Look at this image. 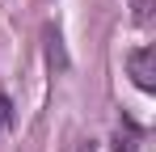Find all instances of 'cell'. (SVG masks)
Here are the masks:
<instances>
[{
    "mask_svg": "<svg viewBox=\"0 0 156 152\" xmlns=\"http://www.w3.org/2000/svg\"><path fill=\"white\" fill-rule=\"evenodd\" d=\"M127 68L135 76V85L144 89V93H152L156 89V47H139L127 55Z\"/></svg>",
    "mask_w": 156,
    "mask_h": 152,
    "instance_id": "1",
    "label": "cell"
},
{
    "mask_svg": "<svg viewBox=\"0 0 156 152\" xmlns=\"http://www.w3.org/2000/svg\"><path fill=\"white\" fill-rule=\"evenodd\" d=\"M9 118H13V101L0 93V127H9Z\"/></svg>",
    "mask_w": 156,
    "mask_h": 152,
    "instance_id": "2",
    "label": "cell"
},
{
    "mask_svg": "<svg viewBox=\"0 0 156 152\" xmlns=\"http://www.w3.org/2000/svg\"><path fill=\"white\" fill-rule=\"evenodd\" d=\"M114 152H135V144H131V139H118V144H114Z\"/></svg>",
    "mask_w": 156,
    "mask_h": 152,
    "instance_id": "3",
    "label": "cell"
},
{
    "mask_svg": "<svg viewBox=\"0 0 156 152\" xmlns=\"http://www.w3.org/2000/svg\"><path fill=\"white\" fill-rule=\"evenodd\" d=\"M84 152H89V148H84Z\"/></svg>",
    "mask_w": 156,
    "mask_h": 152,
    "instance_id": "4",
    "label": "cell"
}]
</instances>
